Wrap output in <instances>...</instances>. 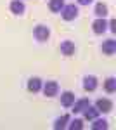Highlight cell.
Instances as JSON below:
<instances>
[{"label": "cell", "mask_w": 116, "mask_h": 130, "mask_svg": "<svg viewBox=\"0 0 116 130\" xmlns=\"http://www.w3.org/2000/svg\"><path fill=\"white\" fill-rule=\"evenodd\" d=\"M83 89L87 90V92H94V90L97 89V78L95 76H85L83 78Z\"/></svg>", "instance_id": "cell-7"}, {"label": "cell", "mask_w": 116, "mask_h": 130, "mask_svg": "<svg viewBox=\"0 0 116 130\" xmlns=\"http://www.w3.org/2000/svg\"><path fill=\"white\" fill-rule=\"evenodd\" d=\"M94 0H78V4L80 5H88V4H92Z\"/></svg>", "instance_id": "cell-21"}, {"label": "cell", "mask_w": 116, "mask_h": 130, "mask_svg": "<svg viewBox=\"0 0 116 130\" xmlns=\"http://www.w3.org/2000/svg\"><path fill=\"white\" fill-rule=\"evenodd\" d=\"M62 7H64V0H50L48 2V9L52 12H61Z\"/></svg>", "instance_id": "cell-14"}, {"label": "cell", "mask_w": 116, "mask_h": 130, "mask_svg": "<svg viewBox=\"0 0 116 130\" xmlns=\"http://www.w3.org/2000/svg\"><path fill=\"white\" fill-rule=\"evenodd\" d=\"M88 104H90L88 99H78V101L75 99V102H73V111H75V113H81Z\"/></svg>", "instance_id": "cell-10"}, {"label": "cell", "mask_w": 116, "mask_h": 130, "mask_svg": "<svg viewBox=\"0 0 116 130\" xmlns=\"http://www.w3.org/2000/svg\"><path fill=\"white\" fill-rule=\"evenodd\" d=\"M104 89H106V92H109V94L116 92V78L109 76V78H107V80L104 82Z\"/></svg>", "instance_id": "cell-17"}, {"label": "cell", "mask_w": 116, "mask_h": 130, "mask_svg": "<svg viewBox=\"0 0 116 130\" xmlns=\"http://www.w3.org/2000/svg\"><path fill=\"white\" fill-rule=\"evenodd\" d=\"M10 10H12L14 14H23V12H24V4H23L21 0H14V2L10 4Z\"/></svg>", "instance_id": "cell-16"}, {"label": "cell", "mask_w": 116, "mask_h": 130, "mask_svg": "<svg viewBox=\"0 0 116 130\" xmlns=\"http://www.w3.org/2000/svg\"><path fill=\"white\" fill-rule=\"evenodd\" d=\"M42 89V80L40 78H29L28 80V90L29 92H38V90Z\"/></svg>", "instance_id": "cell-12"}, {"label": "cell", "mask_w": 116, "mask_h": 130, "mask_svg": "<svg viewBox=\"0 0 116 130\" xmlns=\"http://www.w3.org/2000/svg\"><path fill=\"white\" fill-rule=\"evenodd\" d=\"M92 30H94V33H97V35H102V33L107 30V21L104 19V18L95 19L92 23Z\"/></svg>", "instance_id": "cell-4"}, {"label": "cell", "mask_w": 116, "mask_h": 130, "mask_svg": "<svg viewBox=\"0 0 116 130\" xmlns=\"http://www.w3.org/2000/svg\"><path fill=\"white\" fill-rule=\"evenodd\" d=\"M61 52H62L64 56H73V54H75V43L71 40H64L61 43Z\"/></svg>", "instance_id": "cell-8"}, {"label": "cell", "mask_w": 116, "mask_h": 130, "mask_svg": "<svg viewBox=\"0 0 116 130\" xmlns=\"http://www.w3.org/2000/svg\"><path fill=\"white\" fill-rule=\"evenodd\" d=\"M68 121H69V115H62V116H59L57 120L54 121V128H56V130H59V128H64Z\"/></svg>", "instance_id": "cell-15"}, {"label": "cell", "mask_w": 116, "mask_h": 130, "mask_svg": "<svg viewBox=\"0 0 116 130\" xmlns=\"http://www.w3.org/2000/svg\"><path fill=\"white\" fill-rule=\"evenodd\" d=\"M102 52L106 56H113L116 52V40H106L102 43Z\"/></svg>", "instance_id": "cell-9"}, {"label": "cell", "mask_w": 116, "mask_h": 130, "mask_svg": "<svg viewBox=\"0 0 116 130\" xmlns=\"http://www.w3.org/2000/svg\"><path fill=\"white\" fill-rule=\"evenodd\" d=\"M33 35H35V38L38 42H45V40H48V37H50V30H48L47 26H43V24H38V26L33 30Z\"/></svg>", "instance_id": "cell-2"}, {"label": "cell", "mask_w": 116, "mask_h": 130, "mask_svg": "<svg viewBox=\"0 0 116 130\" xmlns=\"http://www.w3.org/2000/svg\"><path fill=\"white\" fill-rule=\"evenodd\" d=\"M107 26H111V31H113V33H116V21L114 19L109 21V24H107Z\"/></svg>", "instance_id": "cell-20"}, {"label": "cell", "mask_w": 116, "mask_h": 130, "mask_svg": "<svg viewBox=\"0 0 116 130\" xmlns=\"http://www.w3.org/2000/svg\"><path fill=\"white\" fill-rule=\"evenodd\" d=\"M107 12H109V9H107L106 4H97V5H95V10H94V14H95L97 18H106Z\"/></svg>", "instance_id": "cell-13"}, {"label": "cell", "mask_w": 116, "mask_h": 130, "mask_svg": "<svg viewBox=\"0 0 116 130\" xmlns=\"http://www.w3.org/2000/svg\"><path fill=\"white\" fill-rule=\"evenodd\" d=\"M75 94L73 92H69V90H66V92H62V95H61V104L64 106V108H71L73 106V102H75Z\"/></svg>", "instance_id": "cell-6"}, {"label": "cell", "mask_w": 116, "mask_h": 130, "mask_svg": "<svg viewBox=\"0 0 116 130\" xmlns=\"http://www.w3.org/2000/svg\"><path fill=\"white\" fill-rule=\"evenodd\" d=\"M61 14H62V19L64 21H73L78 16V7L75 4H68L61 9Z\"/></svg>", "instance_id": "cell-1"}, {"label": "cell", "mask_w": 116, "mask_h": 130, "mask_svg": "<svg viewBox=\"0 0 116 130\" xmlns=\"http://www.w3.org/2000/svg\"><path fill=\"white\" fill-rule=\"evenodd\" d=\"M81 113L85 115V118H87V120H94V118H97V116H99V111H97V108H95V106H90V104H88V106H87L83 111H81Z\"/></svg>", "instance_id": "cell-11"}, {"label": "cell", "mask_w": 116, "mask_h": 130, "mask_svg": "<svg viewBox=\"0 0 116 130\" xmlns=\"http://www.w3.org/2000/svg\"><path fill=\"white\" fill-rule=\"evenodd\" d=\"M68 127H69L71 130H81V128H83V120L76 118V120H73V121H71Z\"/></svg>", "instance_id": "cell-19"}, {"label": "cell", "mask_w": 116, "mask_h": 130, "mask_svg": "<svg viewBox=\"0 0 116 130\" xmlns=\"http://www.w3.org/2000/svg\"><path fill=\"white\" fill-rule=\"evenodd\" d=\"M95 108L99 113H111L113 111V102L109 99H99L95 102Z\"/></svg>", "instance_id": "cell-5"}, {"label": "cell", "mask_w": 116, "mask_h": 130, "mask_svg": "<svg viewBox=\"0 0 116 130\" xmlns=\"http://www.w3.org/2000/svg\"><path fill=\"white\" fill-rule=\"evenodd\" d=\"M57 92H59L57 82H54V80L45 82V85H43V94H45L47 97H54V95H57Z\"/></svg>", "instance_id": "cell-3"}, {"label": "cell", "mask_w": 116, "mask_h": 130, "mask_svg": "<svg viewBox=\"0 0 116 130\" xmlns=\"http://www.w3.org/2000/svg\"><path fill=\"white\" fill-rule=\"evenodd\" d=\"M92 128H94V130H107V128H109V125H107V121H106V120H99V118H94Z\"/></svg>", "instance_id": "cell-18"}]
</instances>
